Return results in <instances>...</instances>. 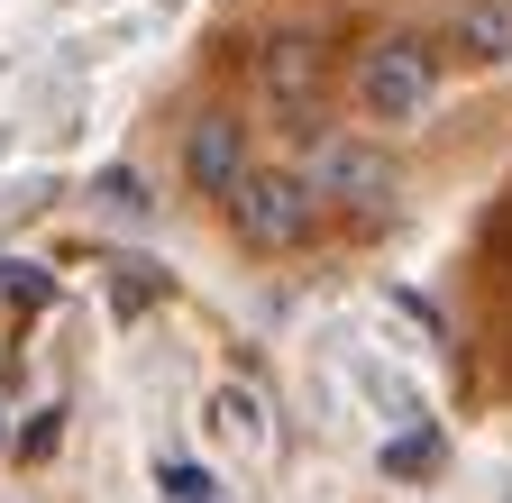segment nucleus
I'll return each mask as SVG.
<instances>
[{
    "instance_id": "8",
    "label": "nucleus",
    "mask_w": 512,
    "mask_h": 503,
    "mask_svg": "<svg viewBox=\"0 0 512 503\" xmlns=\"http://www.w3.org/2000/svg\"><path fill=\"white\" fill-rule=\"evenodd\" d=\"M430 467H439V439L430 430H403L394 449H384V476H430Z\"/></svg>"
},
{
    "instance_id": "3",
    "label": "nucleus",
    "mask_w": 512,
    "mask_h": 503,
    "mask_svg": "<svg viewBox=\"0 0 512 503\" xmlns=\"http://www.w3.org/2000/svg\"><path fill=\"white\" fill-rule=\"evenodd\" d=\"M302 183H311V193H330V202H357V211H384V202H394V165H384V147H366V138H320Z\"/></svg>"
},
{
    "instance_id": "5",
    "label": "nucleus",
    "mask_w": 512,
    "mask_h": 503,
    "mask_svg": "<svg viewBox=\"0 0 512 503\" xmlns=\"http://www.w3.org/2000/svg\"><path fill=\"white\" fill-rule=\"evenodd\" d=\"M183 174L220 202L229 183L247 174V138H238V119H192V138H183Z\"/></svg>"
},
{
    "instance_id": "4",
    "label": "nucleus",
    "mask_w": 512,
    "mask_h": 503,
    "mask_svg": "<svg viewBox=\"0 0 512 503\" xmlns=\"http://www.w3.org/2000/svg\"><path fill=\"white\" fill-rule=\"evenodd\" d=\"M320 46L311 37H266V55H256V83H266V101L275 110H293L302 129H311V110H320Z\"/></svg>"
},
{
    "instance_id": "1",
    "label": "nucleus",
    "mask_w": 512,
    "mask_h": 503,
    "mask_svg": "<svg viewBox=\"0 0 512 503\" xmlns=\"http://www.w3.org/2000/svg\"><path fill=\"white\" fill-rule=\"evenodd\" d=\"M220 211H229V229L247 247H302L320 229V193H311L302 174H266V165H247L229 193H220Z\"/></svg>"
},
{
    "instance_id": "7",
    "label": "nucleus",
    "mask_w": 512,
    "mask_h": 503,
    "mask_svg": "<svg viewBox=\"0 0 512 503\" xmlns=\"http://www.w3.org/2000/svg\"><path fill=\"white\" fill-rule=\"evenodd\" d=\"M156 485H165V503H211V494H220V476H211V467H192V458H165Z\"/></svg>"
},
{
    "instance_id": "6",
    "label": "nucleus",
    "mask_w": 512,
    "mask_h": 503,
    "mask_svg": "<svg viewBox=\"0 0 512 503\" xmlns=\"http://www.w3.org/2000/svg\"><path fill=\"white\" fill-rule=\"evenodd\" d=\"M458 46L476 65H512V0H467L458 10Z\"/></svg>"
},
{
    "instance_id": "10",
    "label": "nucleus",
    "mask_w": 512,
    "mask_h": 503,
    "mask_svg": "<svg viewBox=\"0 0 512 503\" xmlns=\"http://www.w3.org/2000/svg\"><path fill=\"white\" fill-rule=\"evenodd\" d=\"M0 293H10L19 311H37V302H46V275H28V266H10V275H0Z\"/></svg>"
},
{
    "instance_id": "11",
    "label": "nucleus",
    "mask_w": 512,
    "mask_h": 503,
    "mask_svg": "<svg viewBox=\"0 0 512 503\" xmlns=\"http://www.w3.org/2000/svg\"><path fill=\"white\" fill-rule=\"evenodd\" d=\"M220 430H238V439H256V403H247V394H220Z\"/></svg>"
},
{
    "instance_id": "2",
    "label": "nucleus",
    "mask_w": 512,
    "mask_h": 503,
    "mask_svg": "<svg viewBox=\"0 0 512 503\" xmlns=\"http://www.w3.org/2000/svg\"><path fill=\"white\" fill-rule=\"evenodd\" d=\"M430 92H439V65H430L421 37H375V46H366V65H357V101H366V119H384V129H412V119L430 110Z\"/></svg>"
},
{
    "instance_id": "9",
    "label": "nucleus",
    "mask_w": 512,
    "mask_h": 503,
    "mask_svg": "<svg viewBox=\"0 0 512 503\" xmlns=\"http://www.w3.org/2000/svg\"><path fill=\"white\" fill-rule=\"evenodd\" d=\"M55 439H64V412H37V421H28V439H19V458H46Z\"/></svg>"
}]
</instances>
